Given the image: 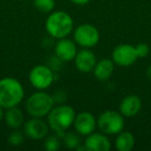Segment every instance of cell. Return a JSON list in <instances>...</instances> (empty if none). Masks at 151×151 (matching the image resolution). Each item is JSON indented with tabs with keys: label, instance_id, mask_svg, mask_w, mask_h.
<instances>
[{
	"label": "cell",
	"instance_id": "1",
	"mask_svg": "<svg viewBox=\"0 0 151 151\" xmlns=\"http://www.w3.org/2000/svg\"><path fill=\"white\" fill-rule=\"evenodd\" d=\"M48 124L53 132L62 138L70 126H73L76 118V112L71 106L61 104L53 109L48 114Z\"/></svg>",
	"mask_w": 151,
	"mask_h": 151
},
{
	"label": "cell",
	"instance_id": "10",
	"mask_svg": "<svg viewBox=\"0 0 151 151\" xmlns=\"http://www.w3.org/2000/svg\"><path fill=\"white\" fill-rule=\"evenodd\" d=\"M54 52L58 60L62 62H70L75 59L78 50H77V45L75 40H69L68 37H64L57 40Z\"/></svg>",
	"mask_w": 151,
	"mask_h": 151
},
{
	"label": "cell",
	"instance_id": "8",
	"mask_svg": "<svg viewBox=\"0 0 151 151\" xmlns=\"http://www.w3.org/2000/svg\"><path fill=\"white\" fill-rule=\"evenodd\" d=\"M112 60L119 66L127 67L136 63L138 56L136 53V48L129 44H121L115 47L112 53Z\"/></svg>",
	"mask_w": 151,
	"mask_h": 151
},
{
	"label": "cell",
	"instance_id": "20",
	"mask_svg": "<svg viewBox=\"0 0 151 151\" xmlns=\"http://www.w3.org/2000/svg\"><path fill=\"white\" fill-rule=\"evenodd\" d=\"M33 5L42 14H50L54 11L55 0H33Z\"/></svg>",
	"mask_w": 151,
	"mask_h": 151
},
{
	"label": "cell",
	"instance_id": "12",
	"mask_svg": "<svg viewBox=\"0 0 151 151\" xmlns=\"http://www.w3.org/2000/svg\"><path fill=\"white\" fill-rule=\"evenodd\" d=\"M73 61H75V65L79 71L88 73L93 71L95 64L97 62V59L95 54L90 49L83 48L82 50L77 52Z\"/></svg>",
	"mask_w": 151,
	"mask_h": 151
},
{
	"label": "cell",
	"instance_id": "9",
	"mask_svg": "<svg viewBox=\"0 0 151 151\" xmlns=\"http://www.w3.org/2000/svg\"><path fill=\"white\" fill-rule=\"evenodd\" d=\"M49 124L42 118L32 117L23 124V132L25 137L31 140L40 141L49 134Z\"/></svg>",
	"mask_w": 151,
	"mask_h": 151
},
{
	"label": "cell",
	"instance_id": "11",
	"mask_svg": "<svg viewBox=\"0 0 151 151\" xmlns=\"http://www.w3.org/2000/svg\"><path fill=\"white\" fill-rule=\"evenodd\" d=\"M73 125L75 130L80 136L87 137L88 134H92L96 128V118L90 112H81L78 115H76Z\"/></svg>",
	"mask_w": 151,
	"mask_h": 151
},
{
	"label": "cell",
	"instance_id": "21",
	"mask_svg": "<svg viewBox=\"0 0 151 151\" xmlns=\"http://www.w3.org/2000/svg\"><path fill=\"white\" fill-rule=\"evenodd\" d=\"M24 141H25V134H24V132H21L19 129H14L7 138L9 144L14 147L21 146L24 143Z\"/></svg>",
	"mask_w": 151,
	"mask_h": 151
},
{
	"label": "cell",
	"instance_id": "15",
	"mask_svg": "<svg viewBox=\"0 0 151 151\" xmlns=\"http://www.w3.org/2000/svg\"><path fill=\"white\" fill-rule=\"evenodd\" d=\"M114 68H115L114 61L109 58H104L96 62L93 69V73L97 80L104 82L111 78L114 73Z\"/></svg>",
	"mask_w": 151,
	"mask_h": 151
},
{
	"label": "cell",
	"instance_id": "16",
	"mask_svg": "<svg viewBox=\"0 0 151 151\" xmlns=\"http://www.w3.org/2000/svg\"><path fill=\"white\" fill-rule=\"evenodd\" d=\"M3 118L6 126L12 129H19L24 124V113L18 106L6 109Z\"/></svg>",
	"mask_w": 151,
	"mask_h": 151
},
{
	"label": "cell",
	"instance_id": "22",
	"mask_svg": "<svg viewBox=\"0 0 151 151\" xmlns=\"http://www.w3.org/2000/svg\"><path fill=\"white\" fill-rule=\"evenodd\" d=\"M134 48H136V53L138 58H145L150 53V47L145 42H141V44L137 45Z\"/></svg>",
	"mask_w": 151,
	"mask_h": 151
},
{
	"label": "cell",
	"instance_id": "14",
	"mask_svg": "<svg viewBox=\"0 0 151 151\" xmlns=\"http://www.w3.org/2000/svg\"><path fill=\"white\" fill-rule=\"evenodd\" d=\"M142 110V101L138 95L130 94L121 101L119 106V112L124 118H130L138 115Z\"/></svg>",
	"mask_w": 151,
	"mask_h": 151
},
{
	"label": "cell",
	"instance_id": "4",
	"mask_svg": "<svg viewBox=\"0 0 151 151\" xmlns=\"http://www.w3.org/2000/svg\"><path fill=\"white\" fill-rule=\"evenodd\" d=\"M54 104L55 101L52 95L45 92V90H38L28 97L25 108L31 117L44 118L48 116L54 107Z\"/></svg>",
	"mask_w": 151,
	"mask_h": 151
},
{
	"label": "cell",
	"instance_id": "25",
	"mask_svg": "<svg viewBox=\"0 0 151 151\" xmlns=\"http://www.w3.org/2000/svg\"><path fill=\"white\" fill-rule=\"evenodd\" d=\"M146 76H147V78H148L149 80H151V65H149V66L147 67Z\"/></svg>",
	"mask_w": 151,
	"mask_h": 151
},
{
	"label": "cell",
	"instance_id": "17",
	"mask_svg": "<svg viewBox=\"0 0 151 151\" xmlns=\"http://www.w3.org/2000/svg\"><path fill=\"white\" fill-rule=\"evenodd\" d=\"M134 146V137L128 130H122L115 139V148L118 151H130Z\"/></svg>",
	"mask_w": 151,
	"mask_h": 151
},
{
	"label": "cell",
	"instance_id": "24",
	"mask_svg": "<svg viewBox=\"0 0 151 151\" xmlns=\"http://www.w3.org/2000/svg\"><path fill=\"white\" fill-rule=\"evenodd\" d=\"M70 1L76 5H85L90 2V0H70Z\"/></svg>",
	"mask_w": 151,
	"mask_h": 151
},
{
	"label": "cell",
	"instance_id": "19",
	"mask_svg": "<svg viewBox=\"0 0 151 151\" xmlns=\"http://www.w3.org/2000/svg\"><path fill=\"white\" fill-rule=\"evenodd\" d=\"M45 140V149L48 151H57L62 145V138L57 134L53 132L52 134L47 136Z\"/></svg>",
	"mask_w": 151,
	"mask_h": 151
},
{
	"label": "cell",
	"instance_id": "3",
	"mask_svg": "<svg viewBox=\"0 0 151 151\" xmlns=\"http://www.w3.org/2000/svg\"><path fill=\"white\" fill-rule=\"evenodd\" d=\"M45 26L49 35L56 40H60L67 37L73 32V20L66 12L55 11L48 16Z\"/></svg>",
	"mask_w": 151,
	"mask_h": 151
},
{
	"label": "cell",
	"instance_id": "6",
	"mask_svg": "<svg viewBox=\"0 0 151 151\" xmlns=\"http://www.w3.org/2000/svg\"><path fill=\"white\" fill-rule=\"evenodd\" d=\"M99 31L92 24H81L73 30V40L82 48H93L99 42Z\"/></svg>",
	"mask_w": 151,
	"mask_h": 151
},
{
	"label": "cell",
	"instance_id": "23",
	"mask_svg": "<svg viewBox=\"0 0 151 151\" xmlns=\"http://www.w3.org/2000/svg\"><path fill=\"white\" fill-rule=\"evenodd\" d=\"M53 99H54V101L57 104H59V105H61V104H64L65 101H66L67 99V95H66V92H65L64 90H57L55 91L54 95H52Z\"/></svg>",
	"mask_w": 151,
	"mask_h": 151
},
{
	"label": "cell",
	"instance_id": "13",
	"mask_svg": "<svg viewBox=\"0 0 151 151\" xmlns=\"http://www.w3.org/2000/svg\"><path fill=\"white\" fill-rule=\"evenodd\" d=\"M84 145L88 151H109L112 147L107 134L94 132L86 137Z\"/></svg>",
	"mask_w": 151,
	"mask_h": 151
},
{
	"label": "cell",
	"instance_id": "26",
	"mask_svg": "<svg viewBox=\"0 0 151 151\" xmlns=\"http://www.w3.org/2000/svg\"><path fill=\"white\" fill-rule=\"evenodd\" d=\"M3 108L1 107V106H0V121H1V120L3 119V116H4V113H3Z\"/></svg>",
	"mask_w": 151,
	"mask_h": 151
},
{
	"label": "cell",
	"instance_id": "18",
	"mask_svg": "<svg viewBox=\"0 0 151 151\" xmlns=\"http://www.w3.org/2000/svg\"><path fill=\"white\" fill-rule=\"evenodd\" d=\"M82 144L81 143V139H80V134L78 132H65L62 137V145L65 148L68 149H77V147L80 146Z\"/></svg>",
	"mask_w": 151,
	"mask_h": 151
},
{
	"label": "cell",
	"instance_id": "5",
	"mask_svg": "<svg viewBox=\"0 0 151 151\" xmlns=\"http://www.w3.org/2000/svg\"><path fill=\"white\" fill-rule=\"evenodd\" d=\"M96 124L101 132L107 136H114L123 130L125 120L124 116L120 112L107 110L99 116L96 119Z\"/></svg>",
	"mask_w": 151,
	"mask_h": 151
},
{
	"label": "cell",
	"instance_id": "2",
	"mask_svg": "<svg viewBox=\"0 0 151 151\" xmlns=\"http://www.w3.org/2000/svg\"><path fill=\"white\" fill-rule=\"evenodd\" d=\"M24 95V87L17 79L12 77L0 79V106L4 110L20 105Z\"/></svg>",
	"mask_w": 151,
	"mask_h": 151
},
{
	"label": "cell",
	"instance_id": "7",
	"mask_svg": "<svg viewBox=\"0 0 151 151\" xmlns=\"http://www.w3.org/2000/svg\"><path fill=\"white\" fill-rule=\"evenodd\" d=\"M55 76L51 67L38 64L31 68L29 73V83L37 90H46L54 83Z\"/></svg>",
	"mask_w": 151,
	"mask_h": 151
}]
</instances>
